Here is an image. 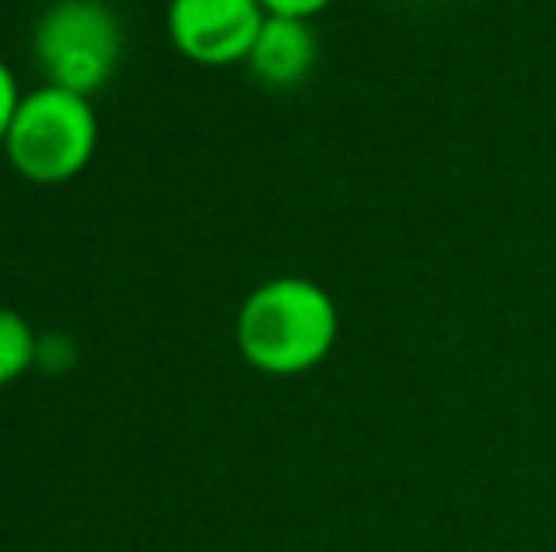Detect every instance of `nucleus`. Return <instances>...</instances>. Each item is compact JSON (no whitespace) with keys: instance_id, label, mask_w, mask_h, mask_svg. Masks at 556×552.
Here are the masks:
<instances>
[{"instance_id":"f257e3e1","label":"nucleus","mask_w":556,"mask_h":552,"mask_svg":"<svg viewBox=\"0 0 556 552\" xmlns=\"http://www.w3.org/2000/svg\"><path fill=\"white\" fill-rule=\"evenodd\" d=\"M341 337L337 299L311 277H273L242 299L235 348L254 371L295 378L323 368Z\"/></svg>"},{"instance_id":"f03ea898","label":"nucleus","mask_w":556,"mask_h":552,"mask_svg":"<svg viewBox=\"0 0 556 552\" xmlns=\"http://www.w3.org/2000/svg\"><path fill=\"white\" fill-rule=\"evenodd\" d=\"M99 147V118L88 95L76 91L42 88L23 91L20 111L8 126L4 147L12 170L35 185L73 182L88 170Z\"/></svg>"},{"instance_id":"7ed1b4c3","label":"nucleus","mask_w":556,"mask_h":552,"mask_svg":"<svg viewBox=\"0 0 556 552\" xmlns=\"http://www.w3.org/2000/svg\"><path fill=\"white\" fill-rule=\"evenodd\" d=\"M122 50V20L106 0H58L35 27V61L42 68V84L88 99L117 73Z\"/></svg>"},{"instance_id":"20e7f679","label":"nucleus","mask_w":556,"mask_h":552,"mask_svg":"<svg viewBox=\"0 0 556 552\" xmlns=\"http://www.w3.org/2000/svg\"><path fill=\"white\" fill-rule=\"evenodd\" d=\"M265 8L257 0H170L167 35L190 65L231 68L247 65L265 27Z\"/></svg>"},{"instance_id":"39448f33","label":"nucleus","mask_w":556,"mask_h":552,"mask_svg":"<svg viewBox=\"0 0 556 552\" xmlns=\"http://www.w3.org/2000/svg\"><path fill=\"white\" fill-rule=\"evenodd\" d=\"M318 61V35L307 20L269 15L257 30V42L247 57V68L262 88L288 91L300 88Z\"/></svg>"},{"instance_id":"423d86ee","label":"nucleus","mask_w":556,"mask_h":552,"mask_svg":"<svg viewBox=\"0 0 556 552\" xmlns=\"http://www.w3.org/2000/svg\"><path fill=\"white\" fill-rule=\"evenodd\" d=\"M38 360V341L20 310L0 307V386L15 383Z\"/></svg>"},{"instance_id":"0eeeda50","label":"nucleus","mask_w":556,"mask_h":552,"mask_svg":"<svg viewBox=\"0 0 556 552\" xmlns=\"http://www.w3.org/2000/svg\"><path fill=\"white\" fill-rule=\"evenodd\" d=\"M20 99H23V88L15 84L12 65L0 57V147H4V137H8V126H12L15 111H20Z\"/></svg>"},{"instance_id":"6e6552de","label":"nucleus","mask_w":556,"mask_h":552,"mask_svg":"<svg viewBox=\"0 0 556 552\" xmlns=\"http://www.w3.org/2000/svg\"><path fill=\"white\" fill-rule=\"evenodd\" d=\"M265 8V15H285V20H315L323 15L333 0H257Z\"/></svg>"}]
</instances>
